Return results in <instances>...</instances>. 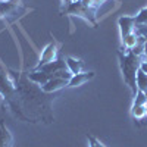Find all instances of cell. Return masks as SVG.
Instances as JSON below:
<instances>
[{
  "instance_id": "1",
  "label": "cell",
  "mask_w": 147,
  "mask_h": 147,
  "mask_svg": "<svg viewBox=\"0 0 147 147\" xmlns=\"http://www.w3.org/2000/svg\"><path fill=\"white\" fill-rule=\"evenodd\" d=\"M118 59H119V66H121L124 82L129 87L131 93L136 96V93L138 91V88H137V72L140 69L141 57L137 56L136 53H132L131 50L122 49L118 53Z\"/></svg>"
},
{
  "instance_id": "5",
  "label": "cell",
  "mask_w": 147,
  "mask_h": 147,
  "mask_svg": "<svg viewBox=\"0 0 147 147\" xmlns=\"http://www.w3.org/2000/svg\"><path fill=\"white\" fill-rule=\"evenodd\" d=\"M63 87H68V81L66 80H62V78H52L49 82H46L44 85H41V90L44 93H56L59 90H62Z\"/></svg>"
},
{
  "instance_id": "9",
  "label": "cell",
  "mask_w": 147,
  "mask_h": 147,
  "mask_svg": "<svg viewBox=\"0 0 147 147\" xmlns=\"http://www.w3.org/2000/svg\"><path fill=\"white\" fill-rule=\"evenodd\" d=\"M0 147H13V137L2 119H0Z\"/></svg>"
},
{
  "instance_id": "4",
  "label": "cell",
  "mask_w": 147,
  "mask_h": 147,
  "mask_svg": "<svg viewBox=\"0 0 147 147\" xmlns=\"http://www.w3.org/2000/svg\"><path fill=\"white\" fill-rule=\"evenodd\" d=\"M118 25H119L121 38L124 40L129 32L136 30V19H134V16H121L118 19Z\"/></svg>"
},
{
  "instance_id": "2",
  "label": "cell",
  "mask_w": 147,
  "mask_h": 147,
  "mask_svg": "<svg viewBox=\"0 0 147 147\" xmlns=\"http://www.w3.org/2000/svg\"><path fill=\"white\" fill-rule=\"evenodd\" d=\"M65 13L74 15V16H80V18H82V19L87 21L90 25L97 27L94 7H87V6H84L81 2H72V3L65 9Z\"/></svg>"
},
{
  "instance_id": "23",
  "label": "cell",
  "mask_w": 147,
  "mask_h": 147,
  "mask_svg": "<svg viewBox=\"0 0 147 147\" xmlns=\"http://www.w3.org/2000/svg\"><path fill=\"white\" fill-rule=\"evenodd\" d=\"M146 112H147V103H146Z\"/></svg>"
},
{
  "instance_id": "8",
  "label": "cell",
  "mask_w": 147,
  "mask_h": 147,
  "mask_svg": "<svg viewBox=\"0 0 147 147\" xmlns=\"http://www.w3.org/2000/svg\"><path fill=\"white\" fill-rule=\"evenodd\" d=\"M27 77H28L30 81H32V82L37 84V85H40V87L53 78L52 74H46V72H43V71H31V72H28Z\"/></svg>"
},
{
  "instance_id": "16",
  "label": "cell",
  "mask_w": 147,
  "mask_h": 147,
  "mask_svg": "<svg viewBox=\"0 0 147 147\" xmlns=\"http://www.w3.org/2000/svg\"><path fill=\"white\" fill-rule=\"evenodd\" d=\"M147 103V97H146V93L138 90L136 93V96H134V103L132 105H136V106H144Z\"/></svg>"
},
{
  "instance_id": "21",
  "label": "cell",
  "mask_w": 147,
  "mask_h": 147,
  "mask_svg": "<svg viewBox=\"0 0 147 147\" xmlns=\"http://www.w3.org/2000/svg\"><path fill=\"white\" fill-rule=\"evenodd\" d=\"M100 2H103V0H96V3H100Z\"/></svg>"
},
{
  "instance_id": "13",
  "label": "cell",
  "mask_w": 147,
  "mask_h": 147,
  "mask_svg": "<svg viewBox=\"0 0 147 147\" xmlns=\"http://www.w3.org/2000/svg\"><path fill=\"white\" fill-rule=\"evenodd\" d=\"M134 19H136V25L146 27L147 25V7H141L138 10V13L134 16Z\"/></svg>"
},
{
  "instance_id": "15",
  "label": "cell",
  "mask_w": 147,
  "mask_h": 147,
  "mask_svg": "<svg viewBox=\"0 0 147 147\" xmlns=\"http://www.w3.org/2000/svg\"><path fill=\"white\" fill-rule=\"evenodd\" d=\"M131 115H132V118L134 119H144V116L147 115V112H146V105L144 106H136V105H132V107H131Z\"/></svg>"
},
{
  "instance_id": "11",
  "label": "cell",
  "mask_w": 147,
  "mask_h": 147,
  "mask_svg": "<svg viewBox=\"0 0 147 147\" xmlns=\"http://www.w3.org/2000/svg\"><path fill=\"white\" fill-rule=\"evenodd\" d=\"M65 60H66L68 69L72 72V75H77V74H81V72H82V69H84V62H82L81 59H75V57L68 56Z\"/></svg>"
},
{
  "instance_id": "7",
  "label": "cell",
  "mask_w": 147,
  "mask_h": 147,
  "mask_svg": "<svg viewBox=\"0 0 147 147\" xmlns=\"http://www.w3.org/2000/svg\"><path fill=\"white\" fill-rule=\"evenodd\" d=\"M94 75H96V74H94L93 71H90V72H81V74H77V75H72L71 81L68 82V87H71V88L80 87V85L85 84L87 81L93 80Z\"/></svg>"
},
{
  "instance_id": "18",
  "label": "cell",
  "mask_w": 147,
  "mask_h": 147,
  "mask_svg": "<svg viewBox=\"0 0 147 147\" xmlns=\"http://www.w3.org/2000/svg\"><path fill=\"white\" fill-rule=\"evenodd\" d=\"M87 141H88V147H106L100 140H97L91 134H87Z\"/></svg>"
},
{
  "instance_id": "24",
  "label": "cell",
  "mask_w": 147,
  "mask_h": 147,
  "mask_svg": "<svg viewBox=\"0 0 147 147\" xmlns=\"http://www.w3.org/2000/svg\"><path fill=\"white\" fill-rule=\"evenodd\" d=\"M13 2H16V3H18V2H19V0H13Z\"/></svg>"
},
{
  "instance_id": "14",
  "label": "cell",
  "mask_w": 147,
  "mask_h": 147,
  "mask_svg": "<svg viewBox=\"0 0 147 147\" xmlns=\"http://www.w3.org/2000/svg\"><path fill=\"white\" fill-rule=\"evenodd\" d=\"M137 88L147 93V74H144L140 69L137 72Z\"/></svg>"
},
{
  "instance_id": "19",
  "label": "cell",
  "mask_w": 147,
  "mask_h": 147,
  "mask_svg": "<svg viewBox=\"0 0 147 147\" xmlns=\"http://www.w3.org/2000/svg\"><path fill=\"white\" fill-rule=\"evenodd\" d=\"M140 71H143L144 74H147V59H141V63H140Z\"/></svg>"
},
{
  "instance_id": "20",
  "label": "cell",
  "mask_w": 147,
  "mask_h": 147,
  "mask_svg": "<svg viewBox=\"0 0 147 147\" xmlns=\"http://www.w3.org/2000/svg\"><path fill=\"white\" fill-rule=\"evenodd\" d=\"M62 3H63V6H65V9H66V7L72 3V0H62Z\"/></svg>"
},
{
  "instance_id": "10",
  "label": "cell",
  "mask_w": 147,
  "mask_h": 147,
  "mask_svg": "<svg viewBox=\"0 0 147 147\" xmlns=\"http://www.w3.org/2000/svg\"><path fill=\"white\" fill-rule=\"evenodd\" d=\"M140 38H141V35L134 30L132 32H129L125 38L122 40V49H125V50H132V49L138 44Z\"/></svg>"
},
{
  "instance_id": "3",
  "label": "cell",
  "mask_w": 147,
  "mask_h": 147,
  "mask_svg": "<svg viewBox=\"0 0 147 147\" xmlns=\"http://www.w3.org/2000/svg\"><path fill=\"white\" fill-rule=\"evenodd\" d=\"M56 55H57V44H56L55 41L49 43V44L43 49V52H41V55H40V62H38V65L35 66V69L40 68V66H43V65H46V63H49V62H53V60H56Z\"/></svg>"
},
{
  "instance_id": "22",
  "label": "cell",
  "mask_w": 147,
  "mask_h": 147,
  "mask_svg": "<svg viewBox=\"0 0 147 147\" xmlns=\"http://www.w3.org/2000/svg\"><path fill=\"white\" fill-rule=\"evenodd\" d=\"M0 2H10V0H0Z\"/></svg>"
},
{
  "instance_id": "6",
  "label": "cell",
  "mask_w": 147,
  "mask_h": 147,
  "mask_svg": "<svg viewBox=\"0 0 147 147\" xmlns=\"http://www.w3.org/2000/svg\"><path fill=\"white\" fill-rule=\"evenodd\" d=\"M65 68H68L66 66V60L65 59H56V60H53V62H49V63H46V65H43L40 68L34 69V71H43L46 74H52L53 75L55 72H57L60 69H65Z\"/></svg>"
},
{
  "instance_id": "17",
  "label": "cell",
  "mask_w": 147,
  "mask_h": 147,
  "mask_svg": "<svg viewBox=\"0 0 147 147\" xmlns=\"http://www.w3.org/2000/svg\"><path fill=\"white\" fill-rule=\"evenodd\" d=\"M53 77H55V78H62V80H66V81L69 82V81H71V78H72V72H71L68 68H65V69H60V71L55 72V74H53Z\"/></svg>"
},
{
  "instance_id": "12",
  "label": "cell",
  "mask_w": 147,
  "mask_h": 147,
  "mask_svg": "<svg viewBox=\"0 0 147 147\" xmlns=\"http://www.w3.org/2000/svg\"><path fill=\"white\" fill-rule=\"evenodd\" d=\"M18 9V3L10 0V2H0V16L12 15Z\"/></svg>"
}]
</instances>
